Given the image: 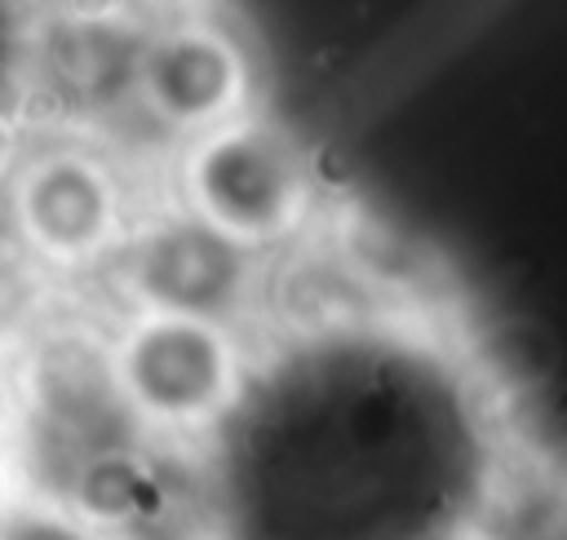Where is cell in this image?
Here are the masks:
<instances>
[{
  "label": "cell",
  "instance_id": "277c9868",
  "mask_svg": "<svg viewBox=\"0 0 567 540\" xmlns=\"http://www.w3.org/2000/svg\"><path fill=\"white\" fill-rule=\"evenodd\" d=\"M261 66L244 31L208 4H164L137 40L133 120L177 146L261 106Z\"/></svg>",
  "mask_w": 567,
  "mask_h": 540
},
{
  "label": "cell",
  "instance_id": "5b68a950",
  "mask_svg": "<svg viewBox=\"0 0 567 540\" xmlns=\"http://www.w3.org/2000/svg\"><path fill=\"white\" fill-rule=\"evenodd\" d=\"M261 261L266 257L230 243L168 199V208L133 221V230L102 270H111L124 305H155L239 323L266 283Z\"/></svg>",
  "mask_w": 567,
  "mask_h": 540
},
{
  "label": "cell",
  "instance_id": "3957f363",
  "mask_svg": "<svg viewBox=\"0 0 567 540\" xmlns=\"http://www.w3.org/2000/svg\"><path fill=\"white\" fill-rule=\"evenodd\" d=\"M0 199L13 243L58 274L102 270L142 217L120 159L84 133L27 142L0 181Z\"/></svg>",
  "mask_w": 567,
  "mask_h": 540
},
{
  "label": "cell",
  "instance_id": "8992f818",
  "mask_svg": "<svg viewBox=\"0 0 567 540\" xmlns=\"http://www.w3.org/2000/svg\"><path fill=\"white\" fill-rule=\"evenodd\" d=\"M35 13H62V18H128L146 22L164 4L159 0H27Z\"/></svg>",
  "mask_w": 567,
  "mask_h": 540
},
{
  "label": "cell",
  "instance_id": "7a4b0ae2",
  "mask_svg": "<svg viewBox=\"0 0 567 540\" xmlns=\"http://www.w3.org/2000/svg\"><path fill=\"white\" fill-rule=\"evenodd\" d=\"M102 345L115 394L151 443H204L248 398V350L235 323L124 305Z\"/></svg>",
  "mask_w": 567,
  "mask_h": 540
},
{
  "label": "cell",
  "instance_id": "6da1fadb",
  "mask_svg": "<svg viewBox=\"0 0 567 540\" xmlns=\"http://www.w3.org/2000/svg\"><path fill=\"white\" fill-rule=\"evenodd\" d=\"M168 199L230 243L270 257L306 235L319 177L306 142L252 106L173 146Z\"/></svg>",
  "mask_w": 567,
  "mask_h": 540
}]
</instances>
